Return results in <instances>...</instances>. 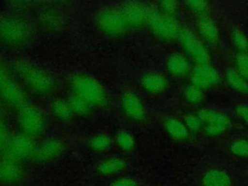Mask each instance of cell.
<instances>
[{"instance_id":"9","label":"cell","mask_w":248,"mask_h":186,"mask_svg":"<svg viewBox=\"0 0 248 186\" xmlns=\"http://www.w3.org/2000/svg\"><path fill=\"white\" fill-rule=\"evenodd\" d=\"M36 22L42 30L48 33L62 31L69 23L67 15L56 7L42 8L36 16Z\"/></svg>"},{"instance_id":"8","label":"cell","mask_w":248,"mask_h":186,"mask_svg":"<svg viewBox=\"0 0 248 186\" xmlns=\"http://www.w3.org/2000/svg\"><path fill=\"white\" fill-rule=\"evenodd\" d=\"M147 26L160 39L171 41L178 38L181 28L173 17L163 15L157 9L148 10Z\"/></svg>"},{"instance_id":"17","label":"cell","mask_w":248,"mask_h":186,"mask_svg":"<svg viewBox=\"0 0 248 186\" xmlns=\"http://www.w3.org/2000/svg\"><path fill=\"white\" fill-rule=\"evenodd\" d=\"M127 167L126 161L118 156H112L103 159L97 166V172L103 176H114L122 171Z\"/></svg>"},{"instance_id":"28","label":"cell","mask_w":248,"mask_h":186,"mask_svg":"<svg viewBox=\"0 0 248 186\" xmlns=\"http://www.w3.org/2000/svg\"><path fill=\"white\" fill-rule=\"evenodd\" d=\"M12 137L9 123L5 115V108L0 105V156L4 152Z\"/></svg>"},{"instance_id":"26","label":"cell","mask_w":248,"mask_h":186,"mask_svg":"<svg viewBox=\"0 0 248 186\" xmlns=\"http://www.w3.org/2000/svg\"><path fill=\"white\" fill-rule=\"evenodd\" d=\"M67 100L74 113V116L86 117V116H89L94 110L86 102H84L83 100H81L80 98H78L74 94H71L67 98Z\"/></svg>"},{"instance_id":"36","label":"cell","mask_w":248,"mask_h":186,"mask_svg":"<svg viewBox=\"0 0 248 186\" xmlns=\"http://www.w3.org/2000/svg\"><path fill=\"white\" fill-rule=\"evenodd\" d=\"M109 186H139V183L132 176H120L111 181Z\"/></svg>"},{"instance_id":"31","label":"cell","mask_w":248,"mask_h":186,"mask_svg":"<svg viewBox=\"0 0 248 186\" xmlns=\"http://www.w3.org/2000/svg\"><path fill=\"white\" fill-rule=\"evenodd\" d=\"M157 10L165 16L174 18V16L177 14L178 11V2L171 0L161 1L158 3Z\"/></svg>"},{"instance_id":"37","label":"cell","mask_w":248,"mask_h":186,"mask_svg":"<svg viewBox=\"0 0 248 186\" xmlns=\"http://www.w3.org/2000/svg\"><path fill=\"white\" fill-rule=\"evenodd\" d=\"M187 4L192 11L198 14H203L207 10L208 5L205 1H189Z\"/></svg>"},{"instance_id":"10","label":"cell","mask_w":248,"mask_h":186,"mask_svg":"<svg viewBox=\"0 0 248 186\" xmlns=\"http://www.w3.org/2000/svg\"><path fill=\"white\" fill-rule=\"evenodd\" d=\"M178 39L186 52L199 65L208 64L210 56L207 48L204 46L202 41H200L190 30L181 28Z\"/></svg>"},{"instance_id":"29","label":"cell","mask_w":248,"mask_h":186,"mask_svg":"<svg viewBox=\"0 0 248 186\" xmlns=\"http://www.w3.org/2000/svg\"><path fill=\"white\" fill-rule=\"evenodd\" d=\"M232 40L234 46L241 51V53H246L248 51V39L241 30L233 29L232 31Z\"/></svg>"},{"instance_id":"14","label":"cell","mask_w":248,"mask_h":186,"mask_svg":"<svg viewBox=\"0 0 248 186\" xmlns=\"http://www.w3.org/2000/svg\"><path fill=\"white\" fill-rule=\"evenodd\" d=\"M64 151V143L56 138H49L37 143L33 161L46 164L57 159Z\"/></svg>"},{"instance_id":"19","label":"cell","mask_w":248,"mask_h":186,"mask_svg":"<svg viewBox=\"0 0 248 186\" xmlns=\"http://www.w3.org/2000/svg\"><path fill=\"white\" fill-rule=\"evenodd\" d=\"M166 66L169 73L176 78L184 77L190 72L189 61L180 53L170 54L167 59Z\"/></svg>"},{"instance_id":"16","label":"cell","mask_w":248,"mask_h":186,"mask_svg":"<svg viewBox=\"0 0 248 186\" xmlns=\"http://www.w3.org/2000/svg\"><path fill=\"white\" fill-rule=\"evenodd\" d=\"M140 87L149 94H159L168 87L167 78L158 72H147L140 78Z\"/></svg>"},{"instance_id":"24","label":"cell","mask_w":248,"mask_h":186,"mask_svg":"<svg viewBox=\"0 0 248 186\" xmlns=\"http://www.w3.org/2000/svg\"><path fill=\"white\" fill-rule=\"evenodd\" d=\"M114 140L110 136L105 133L96 134L89 138L88 140V147L94 152H106L109 150L113 145Z\"/></svg>"},{"instance_id":"1","label":"cell","mask_w":248,"mask_h":186,"mask_svg":"<svg viewBox=\"0 0 248 186\" xmlns=\"http://www.w3.org/2000/svg\"><path fill=\"white\" fill-rule=\"evenodd\" d=\"M7 62L27 93L40 98H54L59 82L52 73L26 58H16Z\"/></svg>"},{"instance_id":"38","label":"cell","mask_w":248,"mask_h":186,"mask_svg":"<svg viewBox=\"0 0 248 186\" xmlns=\"http://www.w3.org/2000/svg\"><path fill=\"white\" fill-rule=\"evenodd\" d=\"M235 111L240 118H242L246 123H248V106L240 105L236 107Z\"/></svg>"},{"instance_id":"2","label":"cell","mask_w":248,"mask_h":186,"mask_svg":"<svg viewBox=\"0 0 248 186\" xmlns=\"http://www.w3.org/2000/svg\"><path fill=\"white\" fill-rule=\"evenodd\" d=\"M33 23L20 13H0V45L9 49H21L34 39Z\"/></svg>"},{"instance_id":"27","label":"cell","mask_w":248,"mask_h":186,"mask_svg":"<svg viewBox=\"0 0 248 186\" xmlns=\"http://www.w3.org/2000/svg\"><path fill=\"white\" fill-rule=\"evenodd\" d=\"M226 78L234 90L242 94H248V82L237 71L229 69L226 73Z\"/></svg>"},{"instance_id":"15","label":"cell","mask_w":248,"mask_h":186,"mask_svg":"<svg viewBox=\"0 0 248 186\" xmlns=\"http://www.w3.org/2000/svg\"><path fill=\"white\" fill-rule=\"evenodd\" d=\"M23 177L22 165L0 157V184L15 185L19 183Z\"/></svg>"},{"instance_id":"21","label":"cell","mask_w":248,"mask_h":186,"mask_svg":"<svg viewBox=\"0 0 248 186\" xmlns=\"http://www.w3.org/2000/svg\"><path fill=\"white\" fill-rule=\"evenodd\" d=\"M197 115L202 123H205V125H218L226 127L228 129L230 127L229 117L219 110L211 108H202L198 112Z\"/></svg>"},{"instance_id":"34","label":"cell","mask_w":248,"mask_h":186,"mask_svg":"<svg viewBox=\"0 0 248 186\" xmlns=\"http://www.w3.org/2000/svg\"><path fill=\"white\" fill-rule=\"evenodd\" d=\"M202 121L201 119L198 117V115H194V114H187L185 115L184 118V124L186 125L187 128H189L192 131H198L201 129L202 127Z\"/></svg>"},{"instance_id":"22","label":"cell","mask_w":248,"mask_h":186,"mask_svg":"<svg viewBox=\"0 0 248 186\" xmlns=\"http://www.w3.org/2000/svg\"><path fill=\"white\" fill-rule=\"evenodd\" d=\"M231 176L221 170H210L202 178V186H232Z\"/></svg>"},{"instance_id":"25","label":"cell","mask_w":248,"mask_h":186,"mask_svg":"<svg viewBox=\"0 0 248 186\" xmlns=\"http://www.w3.org/2000/svg\"><path fill=\"white\" fill-rule=\"evenodd\" d=\"M114 143L123 152H131L136 147V140L134 136L127 130H119L114 136Z\"/></svg>"},{"instance_id":"23","label":"cell","mask_w":248,"mask_h":186,"mask_svg":"<svg viewBox=\"0 0 248 186\" xmlns=\"http://www.w3.org/2000/svg\"><path fill=\"white\" fill-rule=\"evenodd\" d=\"M164 126L168 134L177 140H183L188 138V128L180 120L169 117L164 121Z\"/></svg>"},{"instance_id":"33","label":"cell","mask_w":248,"mask_h":186,"mask_svg":"<svg viewBox=\"0 0 248 186\" xmlns=\"http://www.w3.org/2000/svg\"><path fill=\"white\" fill-rule=\"evenodd\" d=\"M237 72L245 78L248 79V54L239 53L235 58Z\"/></svg>"},{"instance_id":"5","label":"cell","mask_w":248,"mask_h":186,"mask_svg":"<svg viewBox=\"0 0 248 186\" xmlns=\"http://www.w3.org/2000/svg\"><path fill=\"white\" fill-rule=\"evenodd\" d=\"M16 114L18 133L34 140L44 136L47 121L44 110L38 105L28 102L23 105Z\"/></svg>"},{"instance_id":"4","label":"cell","mask_w":248,"mask_h":186,"mask_svg":"<svg viewBox=\"0 0 248 186\" xmlns=\"http://www.w3.org/2000/svg\"><path fill=\"white\" fill-rule=\"evenodd\" d=\"M28 102V93L15 77L8 62L0 55V105L5 109L16 112Z\"/></svg>"},{"instance_id":"12","label":"cell","mask_w":248,"mask_h":186,"mask_svg":"<svg viewBox=\"0 0 248 186\" xmlns=\"http://www.w3.org/2000/svg\"><path fill=\"white\" fill-rule=\"evenodd\" d=\"M120 9L129 30L140 29L147 25L149 8L144 4L140 2H126Z\"/></svg>"},{"instance_id":"30","label":"cell","mask_w":248,"mask_h":186,"mask_svg":"<svg viewBox=\"0 0 248 186\" xmlns=\"http://www.w3.org/2000/svg\"><path fill=\"white\" fill-rule=\"evenodd\" d=\"M184 97L188 103L198 105L202 103L203 100L202 90L194 85H189L184 90Z\"/></svg>"},{"instance_id":"7","label":"cell","mask_w":248,"mask_h":186,"mask_svg":"<svg viewBox=\"0 0 248 186\" xmlns=\"http://www.w3.org/2000/svg\"><path fill=\"white\" fill-rule=\"evenodd\" d=\"M37 143L34 140L20 134L12 135L4 152L0 157L23 165L33 160Z\"/></svg>"},{"instance_id":"6","label":"cell","mask_w":248,"mask_h":186,"mask_svg":"<svg viewBox=\"0 0 248 186\" xmlns=\"http://www.w3.org/2000/svg\"><path fill=\"white\" fill-rule=\"evenodd\" d=\"M96 26L108 37H120L129 30L121 9L114 7H106L98 12Z\"/></svg>"},{"instance_id":"11","label":"cell","mask_w":248,"mask_h":186,"mask_svg":"<svg viewBox=\"0 0 248 186\" xmlns=\"http://www.w3.org/2000/svg\"><path fill=\"white\" fill-rule=\"evenodd\" d=\"M122 113L131 121L141 122L146 117V110L140 98L132 91H126L120 98Z\"/></svg>"},{"instance_id":"20","label":"cell","mask_w":248,"mask_h":186,"mask_svg":"<svg viewBox=\"0 0 248 186\" xmlns=\"http://www.w3.org/2000/svg\"><path fill=\"white\" fill-rule=\"evenodd\" d=\"M198 29L201 36L210 45H217L220 40L219 29L209 17H202L198 21Z\"/></svg>"},{"instance_id":"35","label":"cell","mask_w":248,"mask_h":186,"mask_svg":"<svg viewBox=\"0 0 248 186\" xmlns=\"http://www.w3.org/2000/svg\"><path fill=\"white\" fill-rule=\"evenodd\" d=\"M228 130V128L223 127V126H218V125H204L203 127V131L204 133L212 138L215 137H219L221 135H223L224 133H226Z\"/></svg>"},{"instance_id":"3","label":"cell","mask_w":248,"mask_h":186,"mask_svg":"<svg viewBox=\"0 0 248 186\" xmlns=\"http://www.w3.org/2000/svg\"><path fill=\"white\" fill-rule=\"evenodd\" d=\"M69 86L71 94L86 102L93 109L105 108L108 103V94L105 86L87 73H74L70 77Z\"/></svg>"},{"instance_id":"13","label":"cell","mask_w":248,"mask_h":186,"mask_svg":"<svg viewBox=\"0 0 248 186\" xmlns=\"http://www.w3.org/2000/svg\"><path fill=\"white\" fill-rule=\"evenodd\" d=\"M221 77L219 72L209 64L196 65L191 70L192 85L201 90L211 88L220 82Z\"/></svg>"},{"instance_id":"18","label":"cell","mask_w":248,"mask_h":186,"mask_svg":"<svg viewBox=\"0 0 248 186\" xmlns=\"http://www.w3.org/2000/svg\"><path fill=\"white\" fill-rule=\"evenodd\" d=\"M50 113L55 120L62 123L70 122L74 117L68 100L60 97L52 98L50 103Z\"/></svg>"},{"instance_id":"32","label":"cell","mask_w":248,"mask_h":186,"mask_svg":"<svg viewBox=\"0 0 248 186\" xmlns=\"http://www.w3.org/2000/svg\"><path fill=\"white\" fill-rule=\"evenodd\" d=\"M230 150L237 157H248V141L246 140H237L231 144Z\"/></svg>"}]
</instances>
